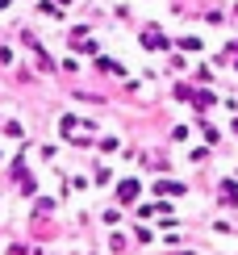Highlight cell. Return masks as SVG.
<instances>
[{
	"mask_svg": "<svg viewBox=\"0 0 238 255\" xmlns=\"http://www.w3.org/2000/svg\"><path fill=\"white\" fill-rule=\"evenodd\" d=\"M159 193H171V197H176V193H184V184H176V180H159Z\"/></svg>",
	"mask_w": 238,
	"mask_h": 255,
	"instance_id": "cell-1",
	"label": "cell"
},
{
	"mask_svg": "<svg viewBox=\"0 0 238 255\" xmlns=\"http://www.w3.org/2000/svg\"><path fill=\"white\" fill-rule=\"evenodd\" d=\"M138 197V184H134V180H125V184H121V201H134Z\"/></svg>",
	"mask_w": 238,
	"mask_h": 255,
	"instance_id": "cell-2",
	"label": "cell"
}]
</instances>
